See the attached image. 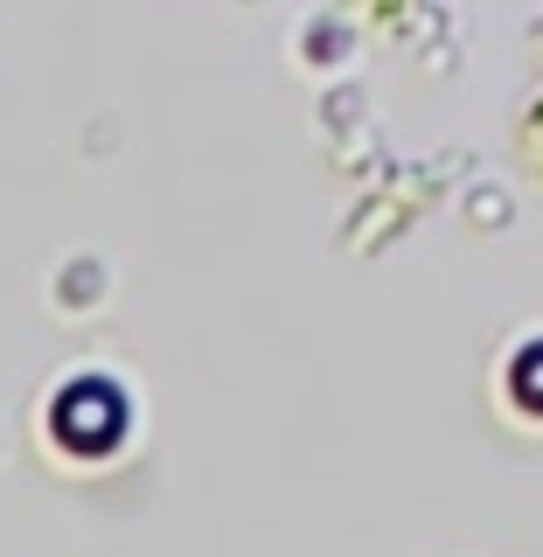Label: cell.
<instances>
[{
  "label": "cell",
  "instance_id": "cell-1",
  "mask_svg": "<svg viewBox=\"0 0 543 557\" xmlns=\"http://www.w3.org/2000/svg\"><path fill=\"white\" fill-rule=\"evenodd\" d=\"M502 391L522 418H543V335H522L509 356H502Z\"/></svg>",
  "mask_w": 543,
  "mask_h": 557
}]
</instances>
